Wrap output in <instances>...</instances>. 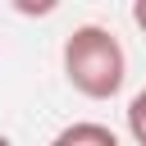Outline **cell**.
Masks as SVG:
<instances>
[{
  "label": "cell",
  "mask_w": 146,
  "mask_h": 146,
  "mask_svg": "<svg viewBox=\"0 0 146 146\" xmlns=\"http://www.w3.org/2000/svg\"><path fill=\"white\" fill-rule=\"evenodd\" d=\"M64 78L87 100L119 96L123 91V78H128V55H123L119 36L110 27H100V23L73 27L68 41H64Z\"/></svg>",
  "instance_id": "6da1fadb"
},
{
  "label": "cell",
  "mask_w": 146,
  "mask_h": 146,
  "mask_svg": "<svg viewBox=\"0 0 146 146\" xmlns=\"http://www.w3.org/2000/svg\"><path fill=\"white\" fill-rule=\"evenodd\" d=\"M46 146H119V137L105 128V123H68L55 141Z\"/></svg>",
  "instance_id": "7a4b0ae2"
},
{
  "label": "cell",
  "mask_w": 146,
  "mask_h": 146,
  "mask_svg": "<svg viewBox=\"0 0 146 146\" xmlns=\"http://www.w3.org/2000/svg\"><path fill=\"white\" fill-rule=\"evenodd\" d=\"M128 132H132L137 146H146V87L128 100Z\"/></svg>",
  "instance_id": "3957f363"
},
{
  "label": "cell",
  "mask_w": 146,
  "mask_h": 146,
  "mask_svg": "<svg viewBox=\"0 0 146 146\" xmlns=\"http://www.w3.org/2000/svg\"><path fill=\"white\" fill-rule=\"evenodd\" d=\"M132 23L146 32V0H132Z\"/></svg>",
  "instance_id": "277c9868"
},
{
  "label": "cell",
  "mask_w": 146,
  "mask_h": 146,
  "mask_svg": "<svg viewBox=\"0 0 146 146\" xmlns=\"http://www.w3.org/2000/svg\"><path fill=\"white\" fill-rule=\"evenodd\" d=\"M0 146H14V141H9V137H5V132H0Z\"/></svg>",
  "instance_id": "5b68a950"
}]
</instances>
